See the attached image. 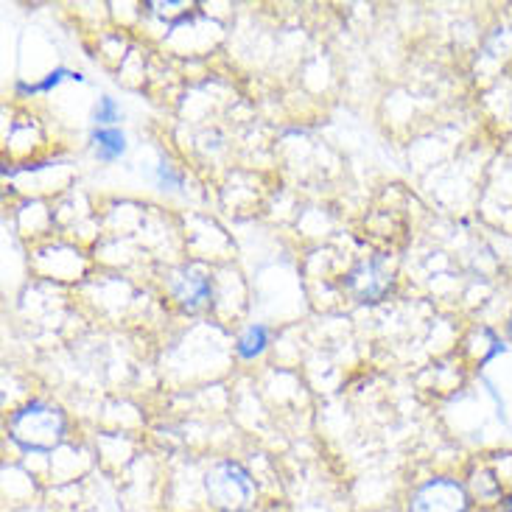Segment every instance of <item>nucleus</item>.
<instances>
[{"instance_id":"nucleus-1","label":"nucleus","mask_w":512,"mask_h":512,"mask_svg":"<svg viewBox=\"0 0 512 512\" xmlns=\"http://www.w3.org/2000/svg\"><path fill=\"white\" fill-rule=\"evenodd\" d=\"M9 434L23 451L34 454H48L59 448L65 440V415L51 406V403L34 401L23 406L20 412H14L9 420Z\"/></svg>"},{"instance_id":"nucleus-2","label":"nucleus","mask_w":512,"mask_h":512,"mask_svg":"<svg viewBox=\"0 0 512 512\" xmlns=\"http://www.w3.org/2000/svg\"><path fill=\"white\" fill-rule=\"evenodd\" d=\"M205 490L213 507L222 512H244L255 499V485L250 473L238 462H219L205 476Z\"/></svg>"},{"instance_id":"nucleus-3","label":"nucleus","mask_w":512,"mask_h":512,"mask_svg":"<svg viewBox=\"0 0 512 512\" xmlns=\"http://www.w3.org/2000/svg\"><path fill=\"white\" fill-rule=\"evenodd\" d=\"M409 512H468V493L454 479H431L412 496Z\"/></svg>"},{"instance_id":"nucleus-4","label":"nucleus","mask_w":512,"mask_h":512,"mask_svg":"<svg viewBox=\"0 0 512 512\" xmlns=\"http://www.w3.org/2000/svg\"><path fill=\"white\" fill-rule=\"evenodd\" d=\"M171 294L177 297V303L185 311H202L213 303V286L210 277L196 269V266H185L180 272H174L171 277Z\"/></svg>"},{"instance_id":"nucleus-5","label":"nucleus","mask_w":512,"mask_h":512,"mask_svg":"<svg viewBox=\"0 0 512 512\" xmlns=\"http://www.w3.org/2000/svg\"><path fill=\"white\" fill-rule=\"evenodd\" d=\"M389 283L392 277L387 269H381V263H361L359 269H353L347 277V289L353 291L361 303H378L389 291Z\"/></svg>"},{"instance_id":"nucleus-6","label":"nucleus","mask_w":512,"mask_h":512,"mask_svg":"<svg viewBox=\"0 0 512 512\" xmlns=\"http://www.w3.org/2000/svg\"><path fill=\"white\" fill-rule=\"evenodd\" d=\"M93 143H96L98 160H118L126 149V138L121 129H96L93 132Z\"/></svg>"},{"instance_id":"nucleus-7","label":"nucleus","mask_w":512,"mask_h":512,"mask_svg":"<svg viewBox=\"0 0 512 512\" xmlns=\"http://www.w3.org/2000/svg\"><path fill=\"white\" fill-rule=\"evenodd\" d=\"M269 345V333L263 325H252L250 331L244 333L241 339H238V356L241 359H255V356H261L263 350Z\"/></svg>"},{"instance_id":"nucleus-8","label":"nucleus","mask_w":512,"mask_h":512,"mask_svg":"<svg viewBox=\"0 0 512 512\" xmlns=\"http://www.w3.org/2000/svg\"><path fill=\"white\" fill-rule=\"evenodd\" d=\"M121 118V110H118V104L112 101V98H101L96 107V121L98 124H112V121H118Z\"/></svg>"},{"instance_id":"nucleus-9","label":"nucleus","mask_w":512,"mask_h":512,"mask_svg":"<svg viewBox=\"0 0 512 512\" xmlns=\"http://www.w3.org/2000/svg\"><path fill=\"white\" fill-rule=\"evenodd\" d=\"M157 177H160V182H163V185H174V188H180V177H177V174H174V171H171V168L168 166H160V171H157Z\"/></svg>"},{"instance_id":"nucleus-10","label":"nucleus","mask_w":512,"mask_h":512,"mask_svg":"<svg viewBox=\"0 0 512 512\" xmlns=\"http://www.w3.org/2000/svg\"><path fill=\"white\" fill-rule=\"evenodd\" d=\"M504 512H512V499H504Z\"/></svg>"},{"instance_id":"nucleus-11","label":"nucleus","mask_w":512,"mask_h":512,"mask_svg":"<svg viewBox=\"0 0 512 512\" xmlns=\"http://www.w3.org/2000/svg\"><path fill=\"white\" fill-rule=\"evenodd\" d=\"M510 333H512V322H510Z\"/></svg>"}]
</instances>
